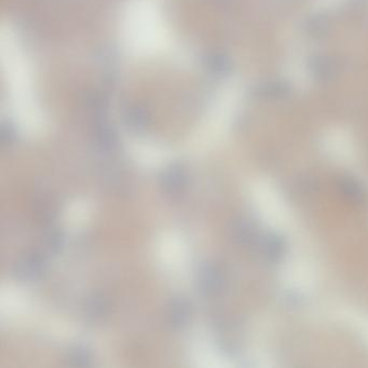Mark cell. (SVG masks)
Here are the masks:
<instances>
[{"mask_svg":"<svg viewBox=\"0 0 368 368\" xmlns=\"http://www.w3.org/2000/svg\"><path fill=\"white\" fill-rule=\"evenodd\" d=\"M47 260L39 252H28L14 266V275L21 281H34L46 272Z\"/></svg>","mask_w":368,"mask_h":368,"instance_id":"cell-1","label":"cell"},{"mask_svg":"<svg viewBox=\"0 0 368 368\" xmlns=\"http://www.w3.org/2000/svg\"><path fill=\"white\" fill-rule=\"evenodd\" d=\"M256 247L262 259L270 264L279 262L285 254L284 240L273 232L259 236Z\"/></svg>","mask_w":368,"mask_h":368,"instance_id":"cell-2","label":"cell"},{"mask_svg":"<svg viewBox=\"0 0 368 368\" xmlns=\"http://www.w3.org/2000/svg\"><path fill=\"white\" fill-rule=\"evenodd\" d=\"M187 185V173L180 164H172L163 171L160 176V186L165 193L177 195Z\"/></svg>","mask_w":368,"mask_h":368,"instance_id":"cell-3","label":"cell"},{"mask_svg":"<svg viewBox=\"0 0 368 368\" xmlns=\"http://www.w3.org/2000/svg\"><path fill=\"white\" fill-rule=\"evenodd\" d=\"M199 289L204 295H214L221 290L223 274L219 267L206 265L201 268L198 277Z\"/></svg>","mask_w":368,"mask_h":368,"instance_id":"cell-4","label":"cell"},{"mask_svg":"<svg viewBox=\"0 0 368 368\" xmlns=\"http://www.w3.org/2000/svg\"><path fill=\"white\" fill-rule=\"evenodd\" d=\"M191 305L184 298H175L171 302L168 309L169 324L175 330L183 328L191 320Z\"/></svg>","mask_w":368,"mask_h":368,"instance_id":"cell-5","label":"cell"},{"mask_svg":"<svg viewBox=\"0 0 368 368\" xmlns=\"http://www.w3.org/2000/svg\"><path fill=\"white\" fill-rule=\"evenodd\" d=\"M232 236L236 244L249 247V245H256L259 236L257 234L256 228L251 221L247 219H236L232 226Z\"/></svg>","mask_w":368,"mask_h":368,"instance_id":"cell-6","label":"cell"},{"mask_svg":"<svg viewBox=\"0 0 368 368\" xmlns=\"http://www.w3.org/2000/svg\"><path fill=\"white\" fill-rule=\"evenodd\" d=\"M337 188L345 200L351 204H360L365 200V191L362 184L352 176H343L339 178Z\"/></svg>","mask_w":368,"mask_h":368,"instance_id":"cell-7","label":"cell"},{"mask_svg":"<svg viewBox=\"0 0 368 368\" xmlns=\"http://www.w3.org/2000/svg\"><path fill=\"white\" fill-rule=\"evenodd\" d=\"M108 310H110V302L104 295L93 294L86 300V315L92 320L103 319L108 313Z\"/></svg>","mask_w":368,"mask_h":368,"instance_id":"cell-8","label":"cell"},{"mask_svg":"<svg viewBox=\"0 0 368 368\" xmlns=\"http://www.w3.org/2000/svg\"><path fill=\"white\" fill-rule=\"evenodd\" d=\"M67 364L74 367H89L92 365V353L84 347H75L66 356Z\"/></svg>","mask_w":368,"mask_h":368,"instance_id":"cell-9","label":"cell"},{"mask_svg":"<svg viewBox=\"0 0 368 368\" xmlns=\"http://www.w3.org/2000/svg\"><path fill=\"white\" fill-rule=\"evenodd\" d=\"M47 247L53 253L61 251L64 245V234L60 229H53L47 234Z\"/></svg>","mask_w":368,"mask_h":368,"instance_id":"cell-10","label":"cell"}]
</instances>
